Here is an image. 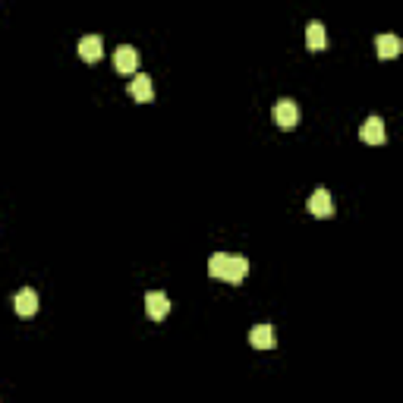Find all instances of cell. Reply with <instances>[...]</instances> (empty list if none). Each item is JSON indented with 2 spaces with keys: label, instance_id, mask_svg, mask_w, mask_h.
Segmentation results:
<instances>
[{
  "label": "cell",
  "instance_id": "277c9868",
  "mask_svg": "<svg viewBox=\"0 0 403 403\" xmlns=\"http://www.w3.org/2000/svg\"><path fill=\"white\" fill-rule=\"evenodd\" d=\"M359 139L366 142V145H384V120L382 117H368L366 123H362V129H359Z\"/></svg>",
  "mask_w": 403,
  "mask_h": 403
},
{
  "label": "cell",
  "instance_id": "8fae6325",
  "mask_svg": "<svg viewBox=\"0 0 403 403\" xmlns=\"http://www.w3.org/2000/svg\"><path fill=\"white\" fill-rule=\"evenodd\" d=\"M306 44H309V50H325L328 32H325V26H321L319 19H312L309 28H306Z\"/></svg>",
  "mask_w": 403,
  "mask_h": 403
},
{
  "label": "cell",
  "instance_id": "ba28073f",
  "mask_svg": "<svg viewBox=\"0 0 403 403\" xmlns=\"http://www.w3.org/2000/svg\"><path fill=\"white\" fill-rule=\"evenodd\" d=\"M129 95H133V101H139V104L155 101V82H151V76H135L133 82H129Z\"/></svg>",
  "mask_w": 403,
  "mask_h": 403
},
{
  "label": "cell",
  "instance_id": "7c38bea8",
  "mask_svg": "<svg viewBox=\"0 0 403 403\" xmlns=\"http://www.w3.org/2000/svg\"><path fill=\"white\" fill-rule=\"evenodd\" d=\"M249 274V262L243 259V255H230V262H227V283H243Z\"/></svg>",
  "mask_w": 403,
  "mask_h": 403
},
{
  "label": "cell",
  "instance_id": "9c48e42d",
  "mask_svg": "<svg viewBox=\"0 0 403 403\" xmlns=\"http://www.w3.org/2000/svg\"><path fill=\"white\" fill-rule=\"evenodd\" d=\"M249 344H252L255 350H271L274 347V328L271 325H255L252 331H249Z\"/></svg>",
  "mask_w": 403,
  "mask_h": 403
},
{
  "label": "cell",
  "instance_id": "4fadbf2b",
  "mask_svg": "<svg viewBox=\"0 0 403 403\" xmlns=\"http://www.w3.org/2000/svg\"><path fill=\"white\" fill-rule=\"evenodd\" d=\"M227 262H230L227 252H214L212 259H208V274H212L214 281H227Z\"/></svg>",
  "mask_w": 403,
  "mask_h": 403
},
{
  "label": "cell",
  "instance_id": "6da1fadb",
  "mask_svg": "<svg viewBox=\"0 0 403 403\" xmlns=\"http://www.w3.org/2000/svg\"><path fill=\"white\" fill-rule=\"evenodd\" d=\"M271 120H274V126H277V129H283V133H290V129L297 126V120H299V107L293 104L290 98L277 101V104H274V111H271Z\"/></svg>",
  "mask_w": 403,
  "mask_h": 403
},
{
  "label": "cell",
  "instance_id": "5b68a950",
  "mask_svg": "<svg viewBox=\"0 0 403 403\" xmlns=\"http://www.w3.org/2000/svg\"><path fill=\"white\" fill-rule=\"evenodd\" d=\"M13 306H16V315H22V319H32V315L38 312V293L32 290V287H22V290L16 293Z\"/></svg>",
  "mask_w": 403,
  "mask_h": 403
},
{
  "label": "cell",
  "instance_id": "8992f818",
  "mask_svg": "<svg viewBox=\"0 0 403 403\" xmlns=\"http://www.w3.org/2000/svg\"><path fill=\"white\" fill-rule=\"evenodd\" d=\"M309 214H315V218H331L334 214V198L328 189H315L309 198Z\"/></svg>",
  "mask_w": 403,
  "mask_h": 403
},
{
  "label": "cell",
  "instance_id": "7a4b0ae2",
  "mask_svg": "<svg viewBox=\"0 0 403 403\" xmlns=\"http://www.w3.org/2000/svg\"><path fill=\"white\" fill-rule=\"evenodd\" d=\"M135 66H139V50L133 44H120V48L113 50V70L120 73V76H133Z\"/></svg>",
  "mask_w": 403,
  "mask_h": 403
},
{
  "label": "cell",
  "instance_id": "30bf717a",
  "mask_svg": "<svg viewBox=\"0 0 403 403\" xmlns=\"http://www.w3.org/2000/svg\"><path fill=\"white\" fill-rule=\"evenodd\" d=\"M400 50H403V44L397 35H378L375 38V54L382 57V60H394Z\"/></svg>",
  "mask_w": 403,
  "mask_h": 403
},
{
  "label": "cell",
  "instance_id": "52a82bcc",
  "mask_svg": "<svg viewBox=\"0 0 403 403\" xmlns=\"http://www.w3.org/2000/svg\"><path fill=\"white\" fill-rule=\"evenodd\" d=\"M101 54H104V38L101 35H85L82 41H79V57H82L85 64L101 60Z\"/></svg>",
  "mask_w": 403,
  "mask_h": 403
},
{
  "label": "cell",
  "instance_id": "3957f363",
  "mask_svg": "<svg viewBox=\"0 0 403 403\" xmlns=\"http://www.w3.org/2000/svg\"><path fill=\"white\" fill-rule=\"evenodd\" d=\"M145 312H149V319H155V321L167 319V312H170L167 293H161V290H149V293H145Z\"/></svg>",
  "mask_w": 403,
  "mask_h": 403
}]
</instances>
